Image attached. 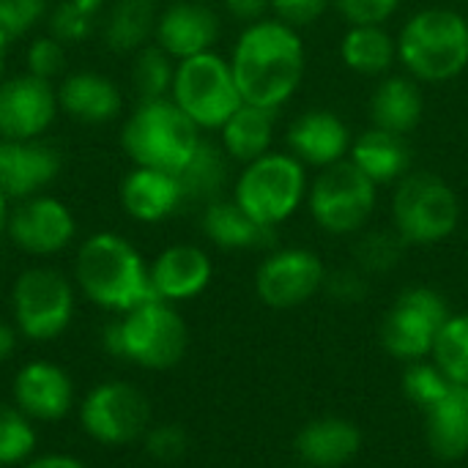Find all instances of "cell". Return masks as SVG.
I'll return each instance as SVG.
<instances>
[{
    "mask_svg": "<svg viewBox=\"0 0 468 468\" xmlns=\"http://www.w3.org/2000/svg\"><path fill=\"white\" fill-rule=\"evenodd\" d=\"M230 69L247 104L277 112L296 93L304 74L299 30L274 16L247 25L233 47Z\"/></svg>",
    "mask_w": 468,
    "mask_h": 468,
    "instance_id": "cell-1",
    "label": "cell"
},
{
    "mask_svg": "<svg viewBox=\"0 0 468 468\" xmlns=\"http://www.w3.org/2000/svg\"><path fill=\"white\" fill-rule=\"evenodd\" d=\"M74 285L90 304L115 315L156 299L145 258L129 239L112 230L90 233L77 247Z\"/></svg>",
    "mask_w": 468,
    "mask_h": 468,
    "instance_id": "cell-2",
    "label": "cell"
},
{
    "mask_svg": "<svg viewBox=\"0 0 468 468\" xmlns=\"http://www.w3.org/2000/svg\"><path fill=\"white\" fill-rule=\"evenodd\" d=\"M101 346L118 359L143 370H173L189 348V329L178 307L162 299H148L118 315L101 332Z\"/></svg>",
    "mask_w": 468,
    "mask_h": 468,
    "instance_id": "cell-3",
    "label": "cell"
},
{
    "mask_svg": "<svg viewBox=\"0 0 468 468\" xmlns=\"http://www.w3.org/2000/svg\"><path fill=\"white\" fill-rule=\"evenodd\" d=\"M398 60L417 82H447L468 66V19L455 8H422L398 36Z\"/></svg>",
    "mask_w": 468,
    "mask_h": 468,
    "instance_id": "cell-4",
    "label": "cell"
},
{
    "mask_svg": "<svg viewBox=\"0 0 468 468\" xmlns=\"http://www.w3.org/2000/svg\"><path fill=\"white\" fill-rule=\"evenodd\" d=\"M200 129L167 99H143L121 126V148L137 167L178 173L200 145Z\"/></svg>",
    "mask_w": 468,
    "mask_h": 468,
    "instance_id": "cell-5",
    "label": "cell"
},
{
    "mask_svg": "<svg viewBox=\"0 0 468 468\" xmlns=\"http://www.w3.org/2000/svg\"><path fill=\"white\" fill-rule=\"evenodd\" d=\"M461 225L458 192L436 173H406L392 195V228L409 247L447 241Z\"/></svg>",
    "mask_w": 468,
    "mask_h": 468,
    "instance_id": "cell-6",
    "label": "cell"
},
{
    "mask_svg": "<svg viewBox=\"0 0 468 468\" xmlns=\"http://www.w3.org/2000/svg\"><path fill=\"white\" fill-rule=\"evenodd\" d=\"M307 170L293 154L269 151L266 156L244 165L233 184V200L266 228L291 219L307 200Z\"/></svg>",
    "mask_w": 468,
    "mask_h": 468,
    "instance_id": "cell-7",
    "label": "cell"
},
{
    "mask_svg": "<svg viewBox=\"0 0 468 468\" xmlns=\"http://www.w3.org/2000/svg\"><path fill=\"white\" fill-rule=\"evenodd\" d=\"M77 285L52 266H30L11 285V321L25 340L52 343L74 321Z\"/></svg>",
    "mask_w": 468,
    "mask_h": 468,
    "instance_id": "cell-8",
    "label": "cell"
},
{
    "mask_svg": "<svg viewBox=\"0 0 468 468\" xmlns=\"http://www.w3.org/2000/svg\"><path fill=\"white\" fill-rule=\"evenodd\" d=\"M170 99L200 132H219L222 123L244 104L230 60L214 49L176 63Z\"/></svg>",
    "mask_w": 468,
    "mask_h": 468,
    "instance_id": "cell-9",
    "label": "cell"
},
{
    "mask_svg": "<svg viewBox=\"0 0 468 468\" xmlns=\"http://www.w3.org/2000/svg\"><path fill=\"white\" fill-rule=\"evenodd\" d=\"M378 184L370 181L351 159L324 167L307 189V206L315 225L332 236H354L373 217Z\"/></svg>",
    "mask_w": 468,
    "mask_h": 468,
    "instance_id": "cell-10",
    "label": "cell"
},
{
    "mask_svg": "<svg viewBox=\"0 0 468 468\" xmlns=\"http://www.w3.org/2000/svg\"><path fill=\"white\" fill-rule=\"evenodd\" d=\"M452 315L447 299L431 285L406 288L381 321V346L389 356L411 365L433 354L436 337Z\"/></svg>",
    "mask_w": 468,
    "mask_h": 468,
    "instance_id": "cell-11",
    "label": "cell"
},
{
    "mask_svg": "<svg viewBox=\"0 0 468 468\" xmlns=\"http://www.w3.org/2000/svg\"><path fill=\"white\" fill-rule=\"evenodd\" d=\"M82 431L104 447H126L151 428V400L129 381L96 384L80 403Z\"/></svg>",
    "mask_w": 468,
    "mask_h": 468,
    "instance_id": "cell-12",
    "label": "cell"
},
{
    "mask_svg": "<svg viewBox=\"0 0 468 468\" xmlns=\"http://www.w3.org/2000/svg\"><path fill=\"white\" fill-rule=\"evenodd\" d=\"M326 266L307 247L274 250L255 271V293L271 310H293L324 291Z\"/></svg>",
    "mask_w": 468,
    "mask_h": 468,
    "instance_id": "cell-13",
    "label": "cell"
},
{
    "mask_svg": "<svg viewBox=\"0 0 468 468\" xmlns=\"http://www.w3.org/2000/svg\"><path fill=\"white\" fill-rule=\"evenodd\" d=\"M5 236L16 250L33 258H52L74 241L77 219L63 200L41 192L11 208Z\"/></svg>",
    "mask_w": 468,
    "mask_h": 468,
    "instance_id": "cell-14",
    "label": "cell"
},
{
    "mask_svg": "<svg viewBox=\"0 0 468 468\" xmlns=\"http://www.w3.org/2000/svg\"><path fill=\"white\" fill-rule=\"evenodd\" d=\"M58 85L30 71L0 80V140H36L58 118Z\"/></svg>",
    "mask_w": 468,
    "mask_h": 468,
    "instance_id": "cell-15",
    "label": "cell"
},
{
    "mask_svg": "<svg viewBox=\"0 0 468 468\" xmlns=\"http://www.w3.org/2000/svg\"><path fill=\"white\" fill-rule=\"evenodd\" d=\"M11 403L33 422H58L74 409V381L55 362H25L14 376Z\"/></svg>",
    "mask_w": 468,
    "mask_h": 468,
    "instance_id": "cell-16",
    "label": "cell"
},
{
    "mask_svg": "<svg viewBox=\"0 0 468 468\" xmlns=\"http://www.w3.org/2000/svg\"><path fill=\"white\" fill-rule=\"evenodd\" d=\"M63 167L60 151L36 140H0V192L8 200H25L41 195Z\"/></svg>",
    "mask_w": 468,
    "mask_h": 468,
    "instance_id": "cell-17",
    "label": "cell"
},
{
    "mask_svg": "<svg viewBox=\"0 0 468 468\" xmlns=\"http://www.w3.org/2000/svg\"><path fill=\"white\" fill-rule=\"evenodd\" d=\"M219 38V16L200 0H176L159 11L154 44L173 60H186L211 52Z\"/></svg>",
    "mask_w": 468,
    "mask_h": 468,
    "instance_id": "cell-18",
    "label": "cell"
},
{
    "mask_svg": "<svg viewBox=\"0 0 468 468\" xmlns=\"http://www.w3.org/2000/svg\"><path fill=\"white\" fill-rule=\"evenodd\" d=\"M154 296L170 304L197 299L214 280L211 255L197 244H170L151 263Z\"/></svg>",
    "mask_w": 468,
    "mask_h": 468,
    "instance_id": "cell-19",
    "label": "cell"
},
{
    "mask_svg": "<svg viewBox=\"0 0 468 468\" xmlns=\"http://www.w3.org/2000/svg\"><path fill=\"white\" fill-rule=\"evenodd\" d=\"M288 148L307 167H332L348 159L351 151V129L332 110H307L288 126Z\"/></svg>",
    "mask_w": 468,
    "mask_h": 468,
    "instance_id": "cell-20",
    "label": "cell"
},
{
    "mask_svg": "<svg viewBox=\"0 0 468 468\" xmlns=\"http://www.w3.org/2000/svg\"><path fill=\"white\" fill-rule=\"evenodd\" d=\"M123 211L143 225H156L170 219L184 203V189L176 173L156 167H132L118 189Z\"/></svg>",
    "mask_w": 468,
    "mask_h": 468,
    "instance_id": "cell-21",
    "label": "cell"
},
{
    "mask_svg": "<svg viewBox=\"0 0 468 468\" xmlns=\"http://www.w3.org/2000/svg\"><path fill=\"white\" fill-rule=\"evenodd\" d=\"M58 104L60 112L80 123H107L121 115L123 110V93L107 74L82 69L69 71L58 82Z\"/></svg>",
    "mask_w": 468,
    "mask_h": 468,
    "instance_id": "cell-22",
    "label": "cell"
},
{
    "mask_svg": "<svg viewBox=\"0 0 468 468\" xmlns=\"http://www.w3.org/2000/svg\"><path fill=\"white\" fill-rule=\"evenodd\" d=\"M359 450L362 431L346 417H318L296 433V455L307 468L348 466Z\"/></svg>",
    "mask_w": 468,
    "mask_h": 468,
    "instance_id": "cell-23",
    "label": "cell"
},
{
    "mask_svg": "<svg viewBox=\"0 0 468 468\" xmlns=\"http://www.w3.org/2000/svg\"><path fill=\"white\" fill-rule=\"evenodd\" d=\"M200 228L214 247L228 252L269 250L274 244V228L258 225L236 200H225V197L203 206Z\"/></svg>",
    "mask_w": 468,
    "mask_h": 468,
    "instance_id": "cell-24",
    "label": "cell"
},
{
    "mask_svg": "<svg viewBox=\"0 0 468 468\" xmlns=\"http://www.w3.org/2000/svg\"><path fill=\"white\" fill-rule=\"evenodd\" d=\"M425 439L439 461L455 463L468 455V387L452 384L450 392L425 411Z\"/></svg>",
    "mask_w": 468,
    "mask_h": 468,
    "instance_id": "cell-25",
    "label": "cell"
},
{
    "mask_svg": "<svg viewBox=\"0 0 468 468\" xmlns=\"http://www.w3.org/2000/svg\"><path fill=\"white\" fill-rule=\"evenodd\" d=\"M425 115V96L420 82L409 74L387 77L376 85L370 96V121L373 126L392 134H411Z\"/></svg>",
    "mask_w": 468,
    "mask_h": 468,
    "instance_id": "cell-26",
    "label": "cell"
},
{
    "mask_svg": "<svg viewBox=\"0 0 468 468\" xmlns=\"http://www.w3.org/2000/svg\"><path fill=\"white\" fill-rule=\"evenodd\" d=\"M348 159L378 186L398 184L406 173H411L409 140L403 134H392L378 126H370L351 143Z\"/></svg>",
    "mask_w": 468,
    "mask_h": 468,
    "instance_id": "cell-27",
    "label": "cell"
},
{
    "mask_svg": "<svg viewBox=\"0 0 468 468\" xmlns=\"http://www.w3.org/2000/svg\"><path fill=\"white\" fill-rule=\"evenodd\" d=\"M274 143V110L241 104L219 129L222 151L241 165H250L271 151Z\"/></svg>",
    "mask_w": 468,
    "mask_h": 468,
    "instance_id": "cell-28",
    "label": "cell"
},
{
    "mask_svg": "<svg viewBox=\"0 0 468 468\" xmlns=\"http://www.w3.org/2000/svg\"><path fill=\"white\" fill-rule=\"evenodd\" d=\"M156 3L154 0H112L104 11V44L118 55H134L154 41L156 33Z\"/></svg>",
    "mask_w": 468,
    "mask_h": 468,
    "instance_id": "cell-29",
    "label": "cell"
},
{
    "mask_svg": "<svg viewBox=\"0 0 468 468\" xmlns=\"http://www.w3.org/2000/svg\"><path fill=\"white\" fill-rule=\"evenodd\" d=\"M228 173H230V156L222 151V145L211 140H200L189 162L176 173L184 189L186 203H214L222 197L228 186Z\"/></svg>",
    "mask_w": 468,
    "mask_h": 468,
    "instance_id": "cell-30",
    "label": "cell"
},
{
    "mask_svg": "<svg viewBox=\"0 0 468 468\" xmlns=\"http://www.w3.org/2000/svg\"><path fill=\"white\" fill-rule=\"evenodd\" d=\"M340 58L356 74L381 77L398 60V41L381 25H348L340 41Z\"/></svg>",
    "mask_w": 468,
    "mask_h": 468,
    "instance_id": "cell-31",
    "label": "cell"
},
{
    "mask_svg": "<svg viewBox=\"0 0 468 468\" xmlns=\"http://www.w3.org/2000/svg\"><path fill=\"white\" fill-rule=\"evenodd\" d=\"M36 422L14 403H0V468H19L36 455Z\"/></svg>",
    "mask_w": 468,
    "mask_h": 468,
    "instance_id": "cell-32",
    "label": "cell"
},
{
    "mask_svg": "<svg viewBox=\"0 0 468 468\" xmlns=\"http://www.w3.org/2000/svg\"><path fill=\"white\" fill-rule=\"evenodd\" d=\"M176 63L159 44H148L140 52H134L132 63V85L143 99H167L173 90Z\"/></svg>",
    "mask_w": 468,
    "mask_h": 468,
    "instance_id": "cell-33",
    "label": "cell"
},
{
    "mask_svg": "<svg viewBox=\"0 0 468 468\" xmlns=\"http://www.w3.org/2000/svg\"><path fill=\"white\" fill-rule=\"evenodd\" d=\"M406 247L409 244L403 241V236L395 228L392 230H367L354 244V266L362 269L367 277L389 274L400 266Z\"/></svg>",
    "mask_w": 468,
    "mask_h": 468,
    "instance_id": "cell-34",
    "label": "cell"
},
{
    "mask_svg": "<svg viewBox=\"0 0 468 468\" xmlns=\"http://www.w3.org/2000/svg\"><path fill=\"white\" fill-rule=\"evenodd\" d=\"M431 356L452 384L468 387V313H452L447 318Z\"/></svg>",
    "mask_w": 468,
    "mask_h": 468,
    "instance_id": "cell-35",
    "label": "cell"
},
{
    "mask_svg": "<svg viewBox=\"0 0 468 468\" xmlns=\"http://www.w3.org/2000/svg\"><path fill=\"white\" fill-rule=\"evenodd\" d=\"M452 381L444 376V370L436 362H411L403 373V395L425 414L431 406H436L447 392Z\"/></svg>",
    "mask_w": 468,
    "mask_h": 468,
    "instance_id": "cell-36",
    "label": "cell"
},
{
    "mask_svg": "<svg viewBox=\"0 0 468 468\" xmlns=\"http://www.w3.org/2000/svg\"><path fill=\"white\" fill-rule=\"evenodd\" d=\"M49 16V0H0V33L14 41Z\"/></svg>",
    "mask_w": 468,
    "mask_h": 468,
    "instance_id": "cell-37",
    "label": "cell"
},
{
    "mask_svg": "<svg viewBox=\"0 0 468 468\" xmlns=\"http://www.w3.org/2000/svg\"><path fill=\"white\" fill-rule=\"evenodd\" d=\"M25 66H27L30 74H36V77H41V80H55V77H60L63 69H66V44L58 41L52 33L36 36V38L27 44Z\"/></svg>",
    "mask_w": 468,
    "mask_h": 468,
    "instance_id": "cell-38",
    "label": "cell"
},
{
    "mask_svg": "<svg viewBox=\"0 0 468 468\" xmlns=\"http://www.w3.org/2000/svg\"><path fill=\"white\" fill-rule=\"evenodd\" d=\"M145 452L159 461V463H173L181 461L189 450V436L181 425L176 422H162V425H151L143 436Z\"/></svg>",
    "mask_w": 468,
    "mask_h": 468,
    "instance_id": "cell-39",
    "label": "cell"
},
{
    "mask_svg": "<svg viewBox=\"0 0 468 468\" xmlns=\"http://www.w3.org/2000/svg\"><path fill=\"white\" fill-rule=\"evenodd\" d=\"M93 16H88V14H82L77 5H71L69 0H60L52 11H49V16H47V25H49V33L58 38V41H63L66 47L69 44H80V41H85L88 36H90V30H93Z\"/></svg>",
    "mask_w": 468,
    "mask_h": 468,
    "instance_id": "cell-40",
    "label": "cell"
},
{
    "mask_svg": "<svg viewBox=\"0 0 468 468\" xmlns=\"http://www.w3.org/2000/svg\"><path fill=\"white\" fill-rule=\"evenodd\" d=\"M367 291H370V282H367V274L356 266H346V269H337V271H326V280H324V293L337 302V304H359L367 299Z\"/></svg>",
    "mask_w": 468,
    "mask_h": 468,
    "instance_id": "cell-41",
    "label": "cell"
},
{
    "mask_svg": "<svg viewBox=\"0 0 468 468\" xmlns=\"http://www.w3.org/2000/svg\"><path fill=\"white\" fill-rule=\"evenodd\" d=\"M335 5L348 25H384L400 0H335Z\"/></svg>",
    "mask_w": 468,
    "mask_h": 468,
    "instance_id": "cell-42",
    "label": "cell"
},
{
    "mask_svg": "<svg viewBox=\"0 0 468 468\" xmlns=\"http://www.w3.org/2000/svg\"><path fill=\"white\" fill-rule=\"evenodd\" d=\"M326 5H329V0H271V14L282 25L302 30V27H310L313 22H318L324 16Z\"/></svg>",
    "mask_w": 468,
    "mask_h": 468,
    "instance_id": "cell-43",
    "label": "cell"
},
{
    "mask_svg": "<svg viewBox=\"0 0 468 468\" xmlns=\"http://www.w3.org/2000/svg\"><path fill=\"white\" fill-rule=\"evenodd\" d=\"M228 14L244 25L261 22L271 14V0H222Z\"/></svg>",
    "mask_w": 468,
    "mask_h": 468,
    "instance_id": "cell-44",
    "label": "cell"
},
{
    "mask_svg": "<svg viewBox=\"0 0 468 468\" xmlns=\"http://www.w3.org/2000/svg\"><path fill=\"white\" fill-rule=\"evenodd\" d=\"M19 468H88L74 455H60V452H47V455H33L27 463Z\"/></svg>",
    "mask_w": 468,
    "mask_h": 468,
    "instance_id": "cell-45",
    "label": "cell"
},
{
    "mask_svg": "<svg viewBox=\"0 0 468 468\" xmlns=\"http://www.w3.org/2000/svg\"><path fill=\"white\" fill-rule=\"evenodd\" d=\"M19 329L14 326V321H3L0 318V365H5L14 354H16V346H19Z\"/></svg>",
    "mask_w": 468,
    "mask_h": 468,
    "instance_id": "cell-46",
    "label": "cell"
},
{
    "mask_svg": "<svg viewBox=\"0 0 468 468\" xmlns=\"http://www.w3.org/2000/svg\"><path fill=\"white\" fill-rule=\"evenodd\" d=\"M69 3L77 5L82 14H88V16H93V19L107 8V0H69Z\"/></svg>",
    "mask_w": 468,
    "mask_h": 468,
    "instance_id": "cell-47",
    "label": "cell"
},
{
    "mask_svg": "<svg viewBox=\"0 0 468 468\" xmlns=\"http://www.w3.org/2000/svg\"><path fill=\"white\" fill-rule=\"evenodd\" d=\"M8 214H11V200L0 192V236H3L5 228H8Z\"/></svg>",
    "mask_w": 468,
    "mask_h": 468,
    "instance_id": "cell-48",
    "label": "cell"
},
{
    "mask_svg": "<svg viewBox=\"0 0 468 468\" xmlns=\"http://www.w3.org/2000/svg\"><path fill=\"white\" fill-rule=\"evenodd\" d=\"M8 44H11V41H8V38L0 33V80H3V66H5V52H8Z\"/></svg>",
    "mask_w": 468,
    "mask_h": 468,
    "instance_id": "cell-49",
    "label": "cell"
},
{
    "mask_svg": "<svg viewBox=\"0 0 468 468\" xmlns=\"http://www.w3.org/2000/svg\"><path fill=\"white\" fill-rule=\"evenodd\" d=\"M282 468H307V466H282Z\"/></svg>",
    "mask_w": 468,
    "mask_h": 468,
    "instance_id": "cell-50",
    "label": "cell"
},
{
    "mask_svg": "<svg viewBox=\"0 0 468 468\" xmlns=\"http://www.w3.org/2000/svg\"><path fill=\"white\" fill-rule=\"evenodd\" d=\"M167 3H176V0H167Z\"/></svg>",
    "mask_w": 468,
    "mask_h": 468,
    "instance_id": "cell-51",
    "label": "cell"
}]
</instances>
